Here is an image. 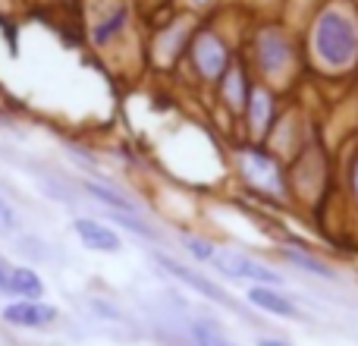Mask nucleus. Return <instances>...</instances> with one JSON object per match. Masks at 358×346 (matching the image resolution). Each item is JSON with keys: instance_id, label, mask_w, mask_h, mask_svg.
Here are the masks:
<instances>
[{"instance_id": "f257e3e1", "label": "nucleus", "mask_w": 358, "mask_h": 346, "mask_svg": "<svg viewBox=\"0 0 358 346\" xmlns=\"http://www.w3.org/2000/svg\"><path fill=\"white\" fill-rule=\"evenodd\" d=\"M311 50L327 69H349L358 60V19L346 6H324L315 19Z\"/></svg>"}, {"instance_id": "f03ea898", "label": "nucleus", "mask_w": 358, "mask_h": 346, "mask_svg": "<svg viewBox=\"0 0 358 346\" xmlns=\"http://www.w3.org/2000/svg\"><path fill=\"white\" fill-rule=\"evenodd\" d=\"M239 167H242V177L255 189L267 192V195H277V198L286 195V177L271 151L258 148V145H248V148L239 151Z\"/></svg>"}, {"instance_id": "7ed1b4c3", "label": "nucleus", "mask_w": 358, "mask_h": 346, "mask_svg": "<svg viewBox=\"0 0 358 346\" xmlns=\"http://www.w3.org/2000/svg\"><path fill=\"white\" fill-rule=\"evenodd\" d=\"M192 63H195L198 76L208 82H220L227 76V69L233 67V57H229V48L217 32H198L192 38Z\"/></svg>"}, {"instance_id": "20e7f679", "label": "nucleus", "mask_w": 358, "mask_h": 346, "mask_svg": "<svg viewBox=\"0 0 358 346\" xmlns=\"http://www.w3.org/2000/svg\"><path fill=\"white\" fill-rule=\"evenodd\" d=\"M210 265L229 280H255V284H261V286H280L283 284V277H280L273 268L261 265V261L248 258V255H242V252H229V249H217L214 258H210Z\"/></svg>"}, {"instance_id": "39448f33", "label": "nucleus", "mask_w": 358, "mask_h": 346, "mask_svg": "<svg viewBox=\"0 0 358 346\" xmlns=\"http://www.w3.org/2000/svg\"><path fill=\"white\" fill-rule=\"evenodd\" d=\"M255 60H258V69L267 76V79H277L289 69L292 63V44L289 38L283 35V29H261L258 38H255Z\"/></svg>"}, {"instance_id": "423d86ee", "label": "nucleus", "mask_w": 358, "mask_h": 346, "mask_svg": "<svg viewBox=\"0 0 358 346\" xmlns=\"http://www.w3.org/2000/svg\"><path fill=\"white\" fill-rule=\"evenodd\" d=\"M155 265H157V268H164V271H167L170 277H176L179 284H185L189 290L201 293V296H204V299H210V303H220V305H227V309H236L233 296H229V293L223 290V286H217L214 280H208L204 274H198V271H192V268H185L182 261L170 258L167 252H155Z\"/></svg>"}, {"instance_id": "0eeeda50", "label": "nucleus", "mask_w": 358, "mask_h": 346, "mask_svg": "<svg viewBox=\"0 0 358 346\" xmlns=\"http://www.w3.org/2000/svg\"><path fill=\"white\" fill-rule=\"evenodd\" d=\"M3 321L13 324V328H48V324L57 321V305L44 303V299H16L10 303L3 312Z\"/></svg>"}, {"instance_id": "6e6552de", "label": "nucleus", "mask_w": 358, "mask_h": 346, "mask_svg": "<svg viewBox=\"0 0 358 346\" xmlns=\"http://www.w3.org/2000/svg\"><path fill=\"white\" fill-rule=\"evenodd\" d=\"M73 233L79 236V242L88 249V252H98V255H113L123 249V240L113 227L107 223L94 221V217H76L73 221Z\"/></svg>"}, {"instance_id": "1a4fd4ad", "label": "nucleus", "mask_w": 358, "mask_h": 346, "mask_svg": "<svg viewBox=\"0 0 358 346\" xmlns=\"http://www.w3.org/2000/svg\"><path fill=\"white\" fill-rule=\"evenodd\" d=\"M82 189H85L98 205H104L107 211H129V214H142V208L136 205V198L126 195V192L117 189L113 183H104V179H82Z\"/></svg>"}, {"instance_id": "9d476101", "label": "nucleus", "mask_w": 358, "mask_h": 346, "mask_svg": "<svg viewBox=\"0 0 358 346\" xmlns=\"http://www.w3.org/2000/svg\"><path fill=\"white\" fill-rule=\"evenodd\" d=\"M248 303L255 305V309L267 312V315H277V318H289V321H302V312H299V305H292L286 296H280L277 286H252L248 290Z\"/></svg>"}, {"instance_id": "9b49d317", "label": "nucleus", "mask_w": 358, "mask_h": 346, "mask_svg": "<svg viewBox=\"0 0 358 346\" xmlns=\"http://www.w3.org/2000/svg\"><path fill=\"white\" fill-rule=\"evenodd\" d=\"M273 111H277V101H273V95L267 92L264 85L252 88L245 113H248V123H252L255 136H267V130H271V123H273Z\"/></svg>"}, {"instance_id": "f8f14e48", "label": "nucleus", "mask_w": 358, "mask_h": 346, "mask_svg": "<svg viewBox=\"0 0 358 346\" xmlns=\"http://www.w3.org/2000/svg\"><path fill=\"white\" fill-rule=\"evenodd\" d=\"M129 16H132L129 4H126V0H123V4H117L104 19H98V22H94L92 41L98 44V48H107L113 38H120L126 32V25H129Z\"/></svg>"}, {"instance_id": "ddd939ff", "label": "nucleus", "mask_w": 358, "mask_h": 346, "mask_svg": "<svg viewBox=\"0 0 358 346\" xmlns=\"http://www.w3.org/2000/svg\"><path fill=\"white\" fill-rule=\"evenodd\" d=\"M220 92H223V98H227V104L233 107V111H245L252 88H248V79H245V73H242V67L227 69V76L220 79Z\"/></svg>"}, {"instance_id": "4468645a", "label": "nucleus", "mask_w": 358, "mask_h": 346, "mask_svg": "<svg viewBox=\"0 0 358 346\" xmlns=\"http://www.w3.org/2000/svg\"><path fill=\"white\" fill-rule=\"evenodd\" d=\"M6 290L19 299H41L44 296V284H41V277H38V271H31V268H13Z\"/></svg>"}, {"instance_id": "2eb2a0df", "label": "nucleus", "mask_w": 358, "mask_h": 346, "mask_svg": "<svg viewBox=\"0 0 358 346\" xmlns=\"http://www.w3.org/2000/svg\"><path fill=\"white\" fill-rule=\"evenodd\" d=\"M283 261H289V265H296L299 271H308V274H315V277H334V268H330L327 261L315 258V255L302 252V249H283Z\"/></svg>"}, {"instance_id": "dca6fc26", "label": "nucleus", "mask_w": 358, "mask_h": 346, "mask_svg": "<svg viewBox=\"0 0 358 346\" xmlns=\"http://www.w3.org/2000/svg\"><path fill=\"white\" fill-rule=\"evenodd\" d=\"M110 221L117 223V227H123V230H129V233L148 240V242H161V233H155L151 223L138 221V214H129V211H110Z\"/></svg>"}, {"instance_id": "f3484780", "label": "nucleus", "mask_w": 358, "mask_h": 346, "mask_svg": "<svg viewBox=\"0 0 358 346\" xmlns=\"http://www.w3.org/2000/svg\"><path fill=\"white\" fill-rule=\"evenodd\" d=\"M192 337H195L198 346H233L220 331L214 328V324H208V321H198L195 328H192Z\"/></svg>"}, {"instance_id": "a211bd4d", "label": "nucleus", "mask_w": 358, "mask_h": 346, "mask_svg": "<svg viewBox=\"0 0 358 346\" xmlns=\"http://www.w3.org/2000/svg\"><path fill=\"white\" fill-rule=\"evenodd\" d=\"M182 246L189 249V255H195L198 261H210L214 258V252H217L214 242L201 240V236H182Z\"/></svg>"}, {"instance_id": "6ab92c4d", "label": "nucleus", "mask_w": 358, "mask_h": 346, "mask_svg": "<svg viewBox=\"0 0 358 346\" xmlns=\"http://www.w3.org/2000/svg\"><path fill=\"white\" fill-rule=\"evenodd\" d=\"M19 230V217L13 211V205L0 195V236H13Z\"/></svg>"}, {"instance_id": "aec40b11", "label": "nucleus", "mask_w": 358, "mask_h": 346, "mask_svg": "<svg viewBox=\"0 0 358 346\" xmlns=\"http://www.w3.org/2000/svg\"><path fill=\"white\" fill-rule=\"evenodd\" d=\"M6 284H10V271L0 265V290H6Z\"/></svg>"}, {"instance_id": "412c9836", "label": "nucleus", "mask_w": 358, "mask_h": 346, "mask_svg": "<svg viewBox=\"0 0 358 346\" xmlns=\"http://www.w3.org/2000/svg\"><path fill=\"white\" fill-rule=\"evenodd\" d=\"M258 346H289V343H283V340H258Z\"/></svg>"}, {"instance_id": "4be33fe9", "label": "nucleus", "mask_w": 358, "mask_h": 346, "mask_svg": "<svg viewBox=\"0 0 358 346\" xmlns=\"http://www.w3.org/2000/svg\"><path fill=\"white\" fill-rule=\"evenodd\" d=\"M352 186H355V195H358V161H355V173H352Z\"/></svg>"}, {"instance_id": "5701e85b", "label": "nucleus", "mask_w": 358, "mask_h": 346, "mask_svg": "<svg viewBox=\"0 0 358 346\" xmlns=\"http://www.w3.org/2000/svg\"><path fill=\"white\" fill-rule=\"evenodd\" d=\"M192 4H195V6H208L210 0H192Z\"/></svg>"}]
</instances>
